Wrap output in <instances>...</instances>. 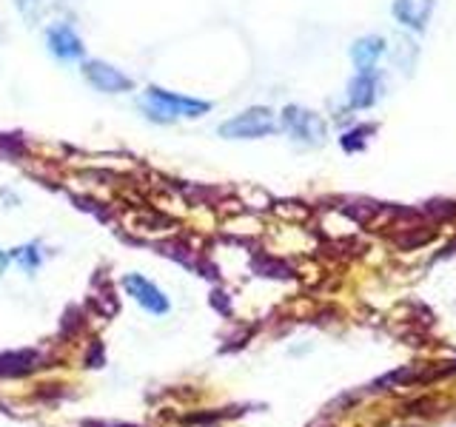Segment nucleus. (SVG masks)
<instances>
[{
    "label": "nucleus",
    "instance_id": "nucleus-1",
    "mask_svg": "<svg viewBox=\"0 0 456 427\" xmlns=\"http://www.w3.org/2000/svg\"><path fill=\"white\" fill-rule=\"evenodd\" d=\"M137 109L143 111V118L157 123V126H171L177 120H197L206 118L214 109L211 100H200L192 95H180V92H169L163 86H148L143 97L137 100Z\"/></svg>",
    "mask_w": 456,
    "mask_h": 427
},
{
    "label": "nucleus",
    "instance_id": "nucleus-2",
    "mask_svg": "<svg viewBox=\"0 0 456 427\" xmlns=\"http://www.w3.org/2000/svg\"><path fill=\"white\" fill-rule=\"evenodd\" d=\"M277 118L271 109L265 106H251L246 111L234 114L225 123L217 126V134L225 140H262L269 134H277Z\"/></svg>",
    "mask_w": 456,
    "mask_h": 427
},
{
    "label": "nucleus",
    "instance_id": "nucleus-3",
    "mask_svg": "<svg viewBox=\"0 0 456 427\" xmlns=\"http://www.w3.org/2000/svg\"><path fill=\"white\" fill-rule=\"evenodd\" d=\"M80 74H83V80L100 95L134 92V77L125 74L118 66H111V63H106V60H100V57H83L80 60Z\"/></svg>",
    "mask_w": 456,
    "mask_h": 427
},
{
    "label": "nucleus",
    "instance_id": "nucleus-4",
    "mask_svg": "<svg viewBox=\"0 0 456 427\" xmlns=\"http://www.w3.org/2000/svg\"><path fill=\"white\" fill-rule=\"evenodd\" d=\"M283 128L294 140L306 142V146H320V142H325V137H328L325 120L320 114H314L302 106H288L283 111Z\"/></svg>",
    "mask_w": 456,
    "mask_h": 427
},
{
    "label": "nucleus",
    "instance_id": "nucleus-5",
    "mask_svg": "<svg viewBox=\"0 0 456 427\" xmlns=\"http://www.w3.org/2000/svg\"><path fill=\"white\" fill-rule=\"evenodd\" d=\"M46 49L55 60H63V63H74V60L86 57L83 37L66 20H57V23L46 26Z\"/></svg>",
    "mask_w": 456,
    "mask_h": 427
},
{
    "label": "nucleus",
    "instance_id": "nucleus-6",
    "mask_svg": "<svg viewBox=\"0 0 456 427\" xmlns=\"http://www.w3.org/2000/svg\"><path fill=\"white\" fill-rule=\"evenodd\" d=\"M123 288L137 305H141L143 310H148V314H155V316L169 314V308H171L169 296L163 294L151 279H146L143 274H125L123 277Z\"/></svg>",
    "mask_w": 456,
    "mask_h": 427
},
{
    "label": "nucleus",
    "instance_id": "nucleus-7",
    "mask_svg": "<svg viewBox=\"0 0 456 427\" xmlns=\"http://www.w3.org/2000/svg\"><path fill=\"white\" fill-rule=\"evenodd\" d=\"M376 88H379V83H376L374 69H371V72H360V74L351 80V86H348V100H351V106H353V109H369V106H374Z\"/></svg>",
    "mask_w": 456,
    "mask_h": 427
},
{
    "label": "nucleus",
    "instance_id": "nucleus-8",
    "mask_svg": "<svg viewBox=\"0 0 456 427\" xmlns=\"http://www.w3.org/2000/svg\"><path fill=\"white\" fill-rule=\"evenodd\" d=\"M430 9H434V0H397L394 6V15L405 23V26H414V29H422Z\"/></svg>",
    "mask_w": 456,
    "mask_h": 427
},
{
    "label": "nucleus",
    "instance_id": "nucleus-9",
    "mask_svg": "<svg viewBox=\"0 0 456 427\" xmlns=\"http://www.w3.org/2000/svg\"><path fill=\"white\" fill-rule=\"evenodd\" d=\"M383 51H385L383 37H362V41L353 43L351 57H353V63H357L360 72H371L374 63H376V57L383 55Z\"/></svg>",
    "mask_w": 456,
    "mask_h": 427
},
{
    "label": "nucleus",
    "instance_id": "nucleus-10",
    "mask_svg": "<svg viewBox=\"0 0 456 427\" xmlns=\"http://www.w3.org/2000/svg\"><path fill=\"white\" fill-rule=\"evenodd\" d=\"M18 9L27 23H41L46 18V11L55 9V0H18Z\"/></svg>",
    "mask_w": 456,
    "mask_h": 427
},
{
    "label": "nucleus",
    "instance_id": "nucleus-11",
    "mask_svg": "<svg viewBox=\"0 0 456 427\" xmlns=\"http://www.w3.org/2000/svg\"><path fill=\"white\" fill-rule=\"evenodd\" d=\"M365 134H371V128H357V132L346 134V137H342V149H346V151H357V149H362V146H365Z\"/></svg>",
    "mask_w": 456,
    "mask_h": 427
},
{
    "label": "nucleus",
    "instance_id": "nucleus-12",
    "mask_svg": "<svg viewBox=\"0 0 456 427\" xmlns=\"http://www.w3.org/2000/svg\"><path fill=\"white\" fill-rule=\"evenodd\" d=\"M11 256H18V260H20L23 265H27L29 271H32V268H37V265H41V256L34 254V248H20L18 254H11Z\"/></svg>",
    "mask_w": 456,
    "mask_h": 427
}]
</instances>
